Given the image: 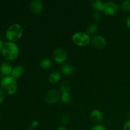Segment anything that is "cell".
<instances>
[{"mask_svg":"<svg viewBox=\"0 0 130 130\" xmlns=\"http://www.w3.org/2000/svg\"><path fill=\"white\" fill-rule=\"evenodd\" d=\"M27 130H36V129H34V128H33L32 127H31V126H29V128H28Z\"/></svg>","mask_w":130,"mask_h":130,"instance_id":"cell-30","label":"cell"},{"mask_svg":"<svg viewBox=\"0 0 130 130\" xmlns=\"http://www.w3.org/2000/svg\"><path fill=\"white\" fill-rule=\"evenodd\" d=\"M119 7L118 4L113 1H107L104 3L103 12L107 15H114L118 13Z\"/></svg>","mask_w":130,"mask_h":130,"instance_id":"cell-7","label":"cell"},{"mask_svg":"<svg viewBox=\"0 0 130 130\" xmlns=\"http://www.w3.org/2000/svg\"><path fill=\"white\" fill-rule=\"evenodd\" d=\"M70 117L67 115H64L61 118V123L62 124V126H66L68 125L70 123Z\"/></svg>","mask_w":130,"mask_h":130,"instance_id":"cell-21","label":"cell"},{"mask_svg":"<svg viewBox=\"0 0 130 130\" xmlns=\"http://www.w3.org/2000/svg\"><path fill=\"white\" fill-rule=\"evenodd\" d=\"M93 17L95 21L99 22L102 19V15L100 14V12L97 11H94L93 14Z\"/></svg>","mask_w":130,"mask_h":130,"instance_id":"cell-22","label":"cell"},{"mask_svg":"<svg viewBox=\"0 0 130 130\" xmlns=\"http://www.w3.org/2000/svg\"><path fill=\"white\" fill-rule=\"evenodd\" d=\"M1 88L6 95H13L17 90V82L12 76H5L1 81Z\"/></svg>","mask_w":130,"mask_h":130,"instance_id":"cell-2","label":"cell"},{"mask_svg":"<svg viewBox=\"0 0 130 130\" xmlns=\"http://www.w3.org/2000/svg\"><path fill=\"white\" fill-rule=\"evenodd\" d=\"M53 59L57 63H63L67 59V53L61 48H57L53 52Z\"/></svg>","mask_w":130,"mask_h":130,"instance_id":"cell-6","label":"cell"},{"mask_svg":"<svg viewBox=\"0 0 130 130\" xmlns=\"http://www.w3.org/2000/svg\"><path fill=\"white\" fill-rule=\"evenodd\" d=\"M61 79V74L58 71H54L50 74L48 77V80L50 83L56 84Z\"/></svg>","mask_w":130,"mask_h":130,"instance_id":"cell-14","label":"cell"},{"mask_svg":"<svg viewBox=\"0 0 130 130\" xmlns=\"http://www.w3.org/2000/svg\"><path fill=\"white\" fill-rule=\"evenodd\" d=\"M121 11L123 13L130 12V0H125L123 1L119 6Z\"/></svg>","mask_w":130,"mask_h":130,"instance_id":"cell-17","label":"cell"},{"mask_svg":"<svg viewBox=\"0 0 130 130\" xmlns=\"http://www.w3.org/2000/svg\"><path fill=\"white\" fill-rule=\"evenodd\" d=\"M61 100L63 104H69L72 101V98L69 92H64L61 93Z\"/></svg>","mask_w":130,"mask_h":130,"instance_id":"cell-18","label":"cell"},{"mask_svg":"<svg viewBox=\"0 0 130 130\" xmlns=\"http://www.w3.org/2000/svg\"><path fill=\"white\" fill-rule=\"evenodd\" d=\"M73 43L76 45L80 47H86L91 43V38L86 32H77L74 33L72 37Z\"/></svg>","mask_w":130,"mask_h":130,"instance_id":"cell-4","label":"cell"},{"mask_svg":"<svg viewBox=\"0 0 130 130\" xmlns=\"http://www.w3.org/2000/svg\"><path fill=\"white\" fill-rule=\"evenodd\" d=\"M23 28L19 24H13L10 25L6 32V38L9 41L14 42L19 41L23 35Z\"/></svg>","mask_w":130,"mask_h":130,"instance_id":"cell-3","label":"cell"},{"mask_svg":"<svg viewBox=\"0 0 130 130\" xmlns=\"http://www.w3.org/2000/svg\"><path fill=\"white\" fill-rule=\"evenodd\" d=\"M61 98L60 93L56 89L48 90L44 96V101L48 104H57Z\"/></svg>","mask_w":130,"mask_h":130,"instance_id":"cell-5","label":"cell"},{"mask_svg":"<svg viewBox=\"0 0 130 130\" xmlns=\"http://www.w3.org/2000/svg\"><path fill=\"white\" fill-rule=\"evenodd\" d=\"M91 130H107V129L102 124H95L92 127Z\"/></svg>","mask_w":130,"mask_h":130,"instance_id":"cell-23","label":"cell"},{"mask_svg":"<svg viewBox=\"0 0 130 130\" xmlns=\"http://www.w3.org/2000/svg\"><path fill=\"white\" fill-rule=\"evenodd\" d=\"M52 65H53L52 61L48 58H43L39 62V66L43 69H48L51 68Z\"/></svg>","mask_w":130,"mask_h":130,"instance_id":"cell-16","label":"cell"},{"mask_svg":"<svg viewBox=\"0 0 130 130\" xmlns=\"http://www.w3.org/2000/svg\"><path fill=\"white\" fill-rule=\"evenodd\" d=\"M5 100V94L1 90H0V105L4 102Z\"/></svg>","mask_w":130,"mask_h":130,"instance_id":"cell-26","label":"cell"},{"mask_svg":"<svg viewBox=\"0 0 130 130\" xmlns=\"http://www.w3.org/2000/svg\"><path fill=\"white\" fill-rule=\"evenodd\" d=\"M71 90V83L69 81H65L60 87V91L61 93L64 92H69Z\"/></svg>","mask_w":130,"mask_h":130,"instance_id":"cell-19","label":"cell"},{"mask_svg":"<svg viewBox=\"0 0 130 130\" xmlns=\"http://www.w3.org/2000/svg\"><path fill=\"white\" fill-rule=\"evenodd\" d=\"M90 119L96 124H100L104 120L103 113L99 109H94L91 112Z\"/></svg>","mask_w":130,"mask_h":130,"instance_id":"cell-10","label":"cell"},{"mask_svg":"<svg viewBox=\"0 0 130 130\" xmlns=\"http://www.w3.org/2000/svg\"><path fill=\"white\" fill-rule=\"evenodd\" d=\"M123 130H130V120L127 121L123 126Z\"/></svg>","mask_w":130,"mask_h":130,"instance_id":"cell-25","label":"cell"},{"mask_svg":"<svg viewBox=\"0 0 130 130\" xmlns=\"http://www.w3.org/2000/svg\"><path fill=\"white\" fill-rule=\"evenodd\" d=\"M39 122H38V121H36V120L32 121L31 122V123H30V126L32 127V128H34V129H36V128L39 126Z\"/></svg>","mask_w":130,"mask_h":130,"instance_id":"cell-24","label":"cell"},{"mask_svg":"<svg viewBox=\"0 0 130 130\" xmlns=\"http://www.w3.org/2000/svg\"><path fill=\"white\" fill-rule=\"evenodd\" d=\"M126 25L128 29H130V15H129L126 19Z\"/></svg>","mask_w":130,"mask_h":130,"instance_id":"cell-27","label":"cell"},{"mask_svg":"<svg viewBox=\"0 0 130 130\" xmlns=\"http://www.w3.org/2000/svg\"><path fill=\"white\" fill-rule=\"evenodd\" d=\"M13 67L11 63L8 62H4L0 66V71L1 73L5 76H8L11 75L12 72Z\"/></svg>","mask_w":130,"mask_h":130,"instance_id":"cell-12","label":"cell"},{"mask_svg":"<svg viewBox=\"0 0 130 130\" xmlns=\"http://www.w3.org/2000/svg\"><path fill=\"white\" fill-rule=\"evenodd\" d=\"M98 30H99L98 25L95 24V23H93V24H91L89 25V27L87 29V30H86V33L88 35H91V34H94L96 33Z\"/></svg>","mask_w":130,"mask_h":130,"instance_id":"cell-20","label":"cell"},{"mask_svg":"<svg viewBox=\"0 0 130 130\" xmlns=\"http://www.w3.org/2000/svg\"><path fill=\"white\" fill-rule=\"evenodd\" d=\"M1 52L5 59L12 61L19 57V48L14 42L7 41L4 43Z\"/></svg>","mask_w":130,"mask_h":130,"instance_id":"cell-1","label":"cell"},{"mask_svg":"<svg viewBox=\"0 0 130 130\" xmlns=\"http://www.w3.org/2000/svg\"><path fill=\"white\" fill-rule=\"evenodd\" d=\"M30 9L35 15H39L44 9V4L41 0H32L30 3Z\"/></svg>","mask_w":130,"mask_h":130,"instance_id":"cell-9","label":"cell"},{"mask_svg":"<svg viewBox=\"0 0 130 130\" xmlns=\"http://www.w3.org/2000/svg\"><path fill=\"white\" fill-rule=\"evenodd\" d=\"M76 72V68L69 63H65L61 67V72L66 76H72L75 74Z\"/></svg>","mask_w":130,"mask_h":130,"instance_id":"cell-11","label":"cell"},{"mask_svg":"<svg viewBox=\"0 0 130 130\" xmlns=\"http://www.w3.org/2000/svg\"><path fill=\"white\" fill-rule=\"evenodd\" d=\"M56 130H67V129L65 126H60Z\"/></svg>","mask_w":130,"mask_h":130,"instance_id":"cell-29","label":"cell"},{"mask_svg":"<svg viewBox=\"0 0 130 130\" xmlns=\"http://www.w3.org/2000/svg\"><path fill=\"white\" fill-rule=\"evenodd\" d=\"M104 5V2H103L101 0H96L91 2V6L95 10V11H99V12L103 11Z\"/></svg>","mask_w":130,"mask_h":130,"instance_id":"cell-15","label":"cell"},{"mask_svg":"<svg viewBox=\"0 0 130 130\" xmlns=\"http://www.w3.org/2000/svg\"><path fill=\"white\" fill-rule=\"evenodd\" d=\"M24 73V67L22 66H17L13 68L10 76H12L15 79H18L22 77Z\"/></svg>","mask_w":130,"mask_h":130,"instance_id":"cell-13","label":"cell"},{"mask_svg":"<svg viewBox=\"0 0 130 130\" xmlns=\"http://www.w3.org/2000/svg\"><path fill=\"white\" fill-rule=\"evenodd\" d=\"M91 43L95 48L97 49H103L107 46L106 39L101 35H95L91 39Z\"/></svg>","mask_w":130,"mask_h":130,"instance_id":"cell-8","label":"cell"},{"mask_svg":"<svg viewBox=\"0 0 130 130\" xmlns=\"http://www.w3.org/2000/svg\"><path fill=\"white\" fill-rule=\"evenodd\" d=\"M3 45H4V43L2 41L1 39H0V52H1V50H2Z\"/></svg>","mask_w":130,"mask_h":130,"instance_id":"cell-28","label":"cell"}]
</instances>
